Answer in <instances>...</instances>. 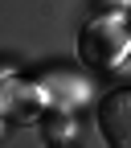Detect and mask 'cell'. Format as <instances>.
<instances>
[{
    "instance_id": "cell-1",
    "label": "cell",
    "mask_w": 131,
    "mask_h": 148,
    "mask_svg": "<svg viewBox=\"0 0 131 148\" xmlns=\"http://www.w3.org/2000/svg\"><path fill=\"white\" fill-rule=\"evenodd\" d=\"M98 132L107 148H131V90H115L98 103Z\"/></svg>"
}]
</instances>
